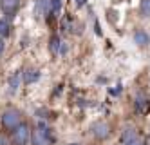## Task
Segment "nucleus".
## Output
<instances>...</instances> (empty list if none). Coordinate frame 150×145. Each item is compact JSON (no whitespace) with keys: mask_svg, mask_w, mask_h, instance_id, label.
I'll return each instance as SVG.
<instances>
[{"mask_svg":"<svg viewBox=\"0 0 150 145\" xmlns=\"http://www.w3.org/2000/svg\"><path fill=\"white\" fill-rule=\"evenodd\" d=\"M13 132V143L15 145H27L29 141V136H31V129H29V124L25 121H20V124L11 131Z\"/></svg>","mask_w":150,"mask_h":145,"instance_id":"nucleus-1","label":"nucleus"},{"mask_svg":"<svg viewBox=\"0 0 150 145\" xmlns=\"http://www.w3.org/2000/svg\"><path fill=\"white\" fill-rule=\"evenodd\" d=\"M31 143L33 145H51V136L45 124L38 121V127L35 131H31Z\"/></svg>","mask_w":150,"mask_h":145,"instance_id":"nucleus-2","label":"nucleus"},{"mask_svg":"<svg viewBox=\"0 0 150 145\" xmlns=\"http://www.w3.org/2000/svg\"><path fill=\"white\" fill-rule=\"evenodd\" d=\"M2 127L6 131H13L18 124H20V120H22V116H20V111L18 109H7L2 113Z\"/></svg>","mask_w":150,"mask_h":145,"instance_id":"nucleus-3","label":"nucleus"},{"mask_svg":"<svg viewBox=\"0 0 150 145\" xmlns=\"http://www.w3.org/2000/svg\"><path fill=\"white\" fill-rule=\"evenodd\" d=\"M91 131H92L94 138H98V140H107L110 136V125L107 124V121H103V120L94 121V124L91 125Z\"/></svg>","mask_w":150,"mask_h":145,"instance_id":"nucleus-4","label":"nucleus"},{"mask_svg":"<svg viewBox=\"0 0 150 145\" xmlns=\"http://www.w3.org/2000/svg\"><path fill=\"white\" fill-rule=\"evenodd\" d=\"M18 7H20V0H0V9H2V13L7 15L9 18L15 16Z\"/></svg>","mask_w":150,"mask_h":145,"instance_id":"nucleus-5","label":"nucleus"},{"mask_svg":"<svg viewBox=\"0 0 150 145\" xmlns=\"http://www.w3.org/2000/svg\"><path fill=\"white\" fill-rule=\"evenodd\" d=\"M136 109H137V113H141V114H145V113L150 111V100L143 93H139L136 96Z\"/></svg>","mask_w":150,"mask_h":145,"instance_id":"nucleus-6","label":"nucleus"},{"mask_svg":"<svg viewBox=\"0 0 150 145\" xmlns=\"http://www.w3.org/2000/svg\"><path fill=\"white\" fill-rule=\"evenodd\" d=\"M134 42L137 44L139 47H148V46H150V35H148L146 31L139 29V31L134 33Z\"/></svg>","mask_w":150,"mask_h":145,"instance_id":"nucleus-7","label":"nucleus"},{"mask_svg":"<svg viewBox=\"0 0 150 145\" xmlns=\"http://www.w3.org/2000/svg\"><path fill=\"white\" fill-rule=\"evenodd\" d=\"M36 15L38 16L51 15V0H36Z\"/></svg>","mask_w":150,"mask_h":145,"instance_id":"nucleus-8","label":"nucleus"},{"mask_svg":"<svg viewBox=\"0 0 150 145\" xmlns=\"http://www.w3.org/2000/svg\"><path fill=\"white\" fill-rule=\"evenodd\" d=\"M62 40L56 36V35H52L51 36V46H49V49H51V53L54 54V56H58V54H62Z\"/></svg>","mask_w":150,"mask_h":145,"instance_id":"nucleus-9","label":"nucleus"},{"mask_svg":"<svg viewBox=\"0 0 150 145\" xmlns=\"http://www.w3.org/2000/svg\"><path fill=\"white\" fill-rule=\"evenodd\" d=\"M18 84H20V73H13L9 76V93L15 94L18 91Z\"/></svg>","mask_w":150,"mask_h":145,"instance_id":"nucleus-10","label":"nucleus"},{"mask_svg":"<svg viewBox=\"0 0 150 145\" xmlns=\"http://www.w3.org/2000/svg\"><path fill=\"white\" fill-rule=\"evenodd\" d=\"M40 78V73L36 71V69H27L25 71V74H24V82L25 84H33V82H36Z\"/></svg>","mask_w":150,"mask_h":145,"instance_id":"nucleus-11","label":"nucleus"},{"mask_svg":"<svg viewBox=\"0 0 150 145\" xmlns=\"http://www.w3.org/2000/svg\"><path fill=\"white\" fill-rule=\"evenodd\" d=\"M9 35H11V27H9L7 20L0 18V38H7Z\"/></svg>","mask_w":150,"mask_h":145,"instance_id":"nucleus-12","label":"nucleus"},{"mask_svg":"<svg viewBox=\"0 0 150 145\" xmlns=\"http://www.w3.org/2000/svg\"><path fill=\"white\" fill-rule=\"evenodd\" d=\"M139 13L145 18H150V0H141L139 4Z\"/></svg>","mask_w":150,"mask_h":145,"instance_id":"nucleus-13","label":"nucleus"},{"mask_svg":"<svg viewBox=\"0 0 150 145\" xmlns=\"http://www.w3.org/2000/svg\"><path fill=\"white\" fill-rule=\"evenodd\" d=\"M60 11H62V0H51V15L60 16Z\"/></svg>","mask_w":150,"mask_h":145,"instance_id":"nucleus-14","label":"nucleus"},{"mask_svg":"<svg viewBox=\"0 0 150 145\" xmlns=\"http://www.w3.org/2000/svg\"><path fill=\"white\" fill-rule=\"evenodd\" d=\"M132 138H136V131L134 129H125V132H123V143L128 141V140H132Z\"/></svg>","mask_w":150,"mask_h":145,"instance_id":"nucleus-15","label":"nucleus"},{"mask_svg":"<svg viewBox=\"0 0 150 145\" xmlns=\"http://www.w3.org/2000/svg\"><path fill=\"white\" fill-rule=\"evenodd\" d=\"M0 145H11V140L7 138L6 132H0Z\"/></svg>","mask_w":150,"mask_h":145,"instance_id":"nucleus-16","label":"nucleus"},{"mask_svg":"<svg viewBox=\"0 0 150 145\" xmlns=\"http://www.w3.org/2000/svg\"><path fill=\"white\" fill-rule=\"evenodd\" d=\"M125 145H143V143L139 141L137 138H132V140H128V141H125Z\"/></svg>","mask_w":150,"mask_h":145,"instance_id":"nucleus-17","label":"nucleus"},{"mask_svg":"<svg viewBox=\"0 0 150 145\" xmlns=\"http://www.w3.org/2000/svg\"><path fill=\"white\" fill-rule=\"evenodd\" d=\"M4 47H6V44H4V38H0V56H2V53H4Z\"/></svg>","mask_w":150,"mask_h":145,"instance_id":"nucleus-18","label":"nucleus"},{"mask_svg":"<svg viewBox=\"0 0 150 145\" xmlns=\"http://www.w3.org/2000/svg\"><path fill=\"white\" fill-rule=\"evenodd\" d=\"M74 2H76V6H78V7H81V6L87 4V0H74Z\"/></svg>","mask_w":150,"mask_h":145,"instance_id":"nucleus-19","label":"nucleus"},{"mask_svg":"<svg viewBox=\"0 0 150 145\" xmlns=\"http://www.w3.org/2000/svg\"><path fill=\"white\" fill-rule=\"evenodd\" d=\"M143 145H150V136H146V138H145V141H143Z\"/></svg>","mask_w":150,"mask_h":145,"instance_id":"nucleus-20","label":"nucleus"},{"mask_svg":"<svg viewBox=\"0 0 150 145\" xmlns=\"http://www.w3.org/2000/svg\"><path fill=\"white\" fill-rule=\"evenodd\" d=\"M71 145H76V143H71Z\"/></svg>","mask_w":150,"mask_h":145,"instance_id":"nucleus-21","label":"nucleus"}]
</instances>
